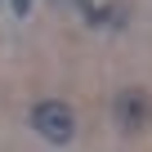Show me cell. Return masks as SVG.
<instances>
[{
    "label": "cell",
    "mask_w": 152,
    "mask_h": 152,
    "mask_svg": "<svg viewBox=\"0 0 152 152\" xmlns=\"http://www.w3.org/2000/svg\"><path fill=\"white\" fill-rule=\"evenodd\" d=\"M27 125H31L45 143H54V148H63V143L76 139V112H72L63 99H36L31 112H27Z\"/></svg>",
    "instance_id": "6da1fadb"
},
{
    "label": "cell",
    "mask_w": 152,
    "mask_h": 152,
    "mask_svg": "<svg viewBox=\"0 0 152 152\" xmlns=\"http://www.w3.org/2000/svg\"><path fill=\"white\" fill-rule=\"evenodd\" d=\"M112 116H116V130L121 134H143L152 130V94L143 85H125L112 103Z\"/></svg>",
    "instance_id": "7a4b0ae2"
},
{
    "label": "cell",
    "mask_w": 152,
    "mask_h": 152,
    "mask_svg": "<svg viewBox=\"0 0 152 152\" xmlns=\"http://www.w3.org/2000/svg\"><path fill=\"white\" fill-rule=\"evenodd\" d=\"M27 9H31V0H14V14H18V18H23Z\"/></svg>",
    "instance_id": "3957f363"
}]
</instances>
